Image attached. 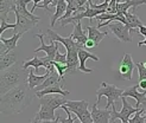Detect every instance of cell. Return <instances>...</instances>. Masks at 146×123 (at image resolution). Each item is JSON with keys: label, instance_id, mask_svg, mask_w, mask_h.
<instances>
[{"label": "cell", "instance_id": "1", "mask_svg": "<svg viewBox=\"0 0 146 123\" xmlns=\"http://www.w3.org/2000/svg\"><path fill=\"white\" fill-rule=\"evenodd\" d=\"M36 96L35 90H32L27 83L20 84L11 89L6 93L1 95L0 99V111L4 115H13L24 111L29 104H31L33 97Z\"/></svg>", "mask_w": 146, "mask_h": 123}, {"label": "cell", "instance_id": "2", "mask_svg": "<svg viewBox=\"0 0 146 123\" xmlns=\"http://www.w3.org/2000/svg\"><path fill=\"white\" fill-rule=\"evenodd\" d=\"M26 71L19 63H16L13 66L1 71V86H0V93L4 95L11 89L16 88V86L27 83V74Z\"/></svg>", "mask_w": 146, "mask_h": 123}, {"label": "cell", "instance_id": "3", "mask_svg": "<svg viewBox=\"0 0 146 123\" xmlns=\"http://www.w3.org/2000/svg\"><path fill=\"white\" fill-rule=\"evenodd\" d=\"M122 93H123V90L118 88L116 85L114 84H109L107 82H102L101 83V86L100 89L96 91V95H98V99H96V103L99 104L100 101H101V97L102 96H106L107 98V103H106V109H115V102L118 99H121L122 97Z\"/></svg>", "mask_w": 146, "mask_h": 123}, {"label": "cell", "instance_id": "4", "mask_svg": "<svg viewBox=\"0 0 146 123\" xmlns=\"http://www.w3.org/2000/svg\"><path fill=\"white\" fill-rule=\"evenodd\" d=\"M69 110L72 111L81 123H93L92 111L88 110V102L87 101H69L64 104Z\"/></svg>", "mask_w": 146, "mask_h": 123}, {"label": "cell", "instance_id": "5", "mask_svg": "<svg viewBox=\"0 0 146 123\" xmlns=\"http://www.w3.org/2000/svg\"><path fill=\"white\" fill-rule=\"evenodd\" d=\"M121 103H122V109L120 111H116V109H112V116H111V122L114 123L116 118H120L122 122H128L131 116L140 109L138 108H133L131 103L126 99L125 96L121 97Z\"/></svg>", "mask_w": 146, "mask_h": 123}, {"label": "cell", "instance_id": "6", "mask_svg": "<svg viewBox=\"0 0 146 123\" xmlns=\"http://www.w3.org/2000/svg\"><path fill=\"white\" fill-rule=\"evenodd\" d=\"M108 28L111 32L114 34V37L122 41V43H129L132 41V34H131V30L127 25H125L121 21H113L108 25Z\"/></svg>", "mask_w": 146, "mask_h": 123}, {"label": "cell", "instance_id": "7", "mask_svg": "<svg viewBox=\"0 0 146 123\" xmlns=\"http://www.w3.org/2000/svg\"><path fill=\"white\" fill-rule=\"evenodd\" d=\"M46 36H48V38H49L50 41H58V43H61V44L65 47V50H67V53L72 52V51H78V50L81 49L74 40L71 39L70 36H69V37H62V36H60V34L56 33L52 30V27H49L46 30Z\"/></svg>", "mask_w": 146, "mask_h": 123}, {"label": "cell", "instance_id": "8", "mask_svg": "<svg viewBox=\"0 0 146 123\" xmlns=\"http://www.w3.org/2000/svg\"><path fill=\"white\" fill-rule=\"evenodd\" d=\"M36 37L39 38L40 40V46L35 50V52H39V51H44L46 53L45 57H43L44 62H52L55 61L56 53L58 51V44L57 41H50V44H45L44 43V34L43 33H37Z\"/></svg>", "mask_w": 146, "mask_h": 123}, {"label": "cell", "instance_id": "9", "mask_svg": "<svg viewBox=\"0 0 146 123\" xmlns=\"http://www.w3.org/2000/svg\"><path fill=\"white\" fill-rule=\"evenodd\" d=\"M134 68H135V64L132 61L131 53H125L119 66V79H121V81H131Z\"/></svg>", "mask_w": 146, "mask_h": 123}, {"label": "cell", "instance_id": "10", "mask_svg": "<svg viewBox=\"0 0 146 123\" xmlns=\"http://www.w3.org/2000/svg\"><path fill=\"white\" fill-rule=\"evenodd\" d=\"M14 14H16V19H17L16 27L13 28V32L14 33H21V34H24L29 30H31V28L36 27V26H37V24L39 23L38 19H31V18H29V17L21 16V14L18 13V12H14Z\"/></svg>", "mask_w": 146, "mask_h": 123}, {"label": "cell", "instance_id": "11", "mask_svg": "<svg viewBox=\"0 0 146 123\" xmlns=\"http://www.w3.org/2000/svg\"><path fill=\"white\" fill-rule=\"evenodd\" d=\"M99 104L95 103L93 104L92 108V118L93 123H112L111 116H112V110L109 109H100L98 107Z\"/></svg>", "mask_w": 146, "mask_h": 123}, {"label": "cell", "instance_id": "12", "mask_svg": "<svg viewBox=\"0 0 146 123\" xmlns=\"http://www.w3.org/2000/svg\"><path fill=\"white\" fill-rule=\"evenodd\" d=\"M138 88H139V84L138 85H132L129 88L123 90V93L122 96L125 97H132L137 101V104H135V108L138 109H141V105H146V91L145 92H139L138 91Z\"/></svg>", "mask_w": 146, "mask_h": 123}, {"label": "cell", "instance_id": "13", "mask_svg": "<svg viewBox=\"0 0 146 123\" xmlns=\"http://www.w3.org/2000/svg\"><path fill=\"white\" fill-rule=\"evenodd\" d=\"M21 33H14L12 36V38H9V39H6L4 38L3 36L0 37V43H1V49H0V57H3L5 56L6 53H9L11 51H14V49L17 47V43L18 40L21 38Z\"/></svg>", "mask_w": 146, "mask_h": 123}, {"label": "cell", "instance_id": "14", "mask_svg": "<svg viewBox=\"0 0 146 123\" xmlns=\"http://www.w3.org/2000/svg\"><path fill=\"white\" fill-rule=\"evenodd\" d=\"M87 59H93L94 62H99L100 58L96 57L95 55L90 53L88 50H84V49H80L78 50V61H80V65H78V71H82L86 72V74H92L93 70L88 69L86 66V62Z\"/></svg>", "mask_w": 146, "mask_h": 123}, {"label": "cell", "instance_id": "15", "mask_svg": "<svg viewBox=\"0 0 146 123\" xmlns=\"http://www.w3.org/2000/svg\"><path fill=\"white\" fill-rule=\"evenodd\" d=\"M39 102H40V104H48L51 108H54V109H57V108H61L62 105H64L65 103H67L68 99L65 98V96L57 93V95H55V96H52V95L43 96V97L39 98Z\"/></svg>", "mask_w": 146, "mask_h": 123}, {"label": "cell", "instance_id": "16", "mask_svg": "<svg viewBox=\"0 0 146 123\" xmlns=\"http://www.w3.org/2000/svg\"><path fill=\"white\" fill-rule=\"evenodd\" d=\"M86 32H87V30H83L82 25H81V21H80V23L74 25V31H72V33L70 34L71 39L74 40L81 49L84 47L86 41L88 40V36L86 34Z\"/></svg>", "mask_w": 146, "mask_h": 123}, {"label": "cell", "instance_id": "17", "mask_svg": "<svg viewBox=\"0 0 146 123\" xmlns=\"http://www.w3.org/2000/svg\"><path fill=\"white\" fill-rule=\"evenodd\" d=\"M55 70H56V69H55ZM52 71H54V70H52ZM52 71L46 70V72H45L44 75L39 76V75H35L33 70L31 69L30 71H29V74H27V85L30 86V88H31L32 90H35L38 85H40V84H42L43 82H44L45 79L51 75V72H52Z\"/></svg>", "mask_w": 146, "mask_h": 123}, {"label": "cell", "instance_id": "18", "mask_svg": "<svg viewBox=\"0 0 146 123\" xmlns=\"http://www.w3.org/2000/svg\"><path fill=\"white\" fill-rule=\"evenodd\" d=\"M60 83H64V79H62V78H61V76H60V74H58L57 71H55V70H54L52 72H51V75L45 79V81L35 89V92L42 91V90H44V89L49 88V86H52V85L60 84Z\"/></svg>", "mask_w": 146, "mask_h": 123}, {"label": "cell", "instance_id": "19", "mask_svg": "<svg viewBox=\"0 0 146 123\" xmlns=\"http://www.w3.org/2000/svg\"><path fill=\"white\" fill-rule=\"evenodd\" d=\"M55 110L54 108H51L48 104H40L39 111L36 114L35 117H37L39 121H54L56 120V115H55Z\"/></svg>", "mask_w": 146, "mask_h": 123}, {"label": "cell", "instance_id": "20", "mask_svg": "<svg viewBox=\"0 0 146 123\" xmlns=\"http://www.w3.org/2000/svg\"><path fill=\"white\" fill-rule=\"evenodd\" d=\"M140 5H146V0H125L123 3L118 1L116 3V10L118 13H122L125 14L126 12H128L129 9H134Z\"/></svg>", "mask_w": 146, "mask_h": 123}, {"label": "cell", "instance_id": "21", "mask_svg": "<svg viewBox=\"0 0 146 123\" xmlns=\"http://www.w3.org/2000/svg\"><path fill=\"white\" fill-rule=\"evenodd\" d=\"M64 83H60V84H56V85H52V86H49V88L42 90V91H38L36 92V97H43L45 95H50V93H60V95H63V96H68L70 95V92L67 91V90H63V85Z\"/></svg>", "mask_w": 146, "mask_h": 123}, {"label": "cell", "instance_id": "22", "mask_svg": "<svg viewBox=\"0 0 146 123\" xmlns=\"http://www.w3.org/2000/svg\"><path fill=\"white\" fill-rule=\"evenodd\" d=\"M17 0H0V19H6L10 12H14Z\"/></svg>", "mask_w": 146, "mask_h": 123}, {"label": "cell", "instance_id": "23", "mask_svg": "<svg viewBox=\"0 0 146 123\" xmlns=\"http://www.w3.org/2000/svg\"><path fill=\"white\" fill-rule=\"evenodd\" d=\"M125 17H126V20H127V26L129 27V30H131V34L134 33L137 31V28H139L140 26H143V23H141L140 18L138 17L134 12H126Z\"/></svg>", "mask_w": 146, "mask_h": 123}, {"label": "cell", "instance_id": "24", "mask_svg": "<svg viewBox=\"0 0 146 123\" xmlns=\"http://www.w3.org/2000/svg\"><path fill=\"white\" fill-rule=\"evenodd\" d=\"M67 9H68V3L67 0H63V1L58 3L57 6L55 7V13L52 14V17H51V24H50V27H54L56 21L60 20L63 16L64 13L67 12Z\"/></svg>", "mask_w": 146, "mask_h": 123}, {"label": "cell", "instance_id": "25", "mask_svg": "<svg viewBox=\"0 0 146 123\" xmlns=\"http://www.w3.org/2000/svg\"><path fill=\"white\" fill-rule=\"evenodd\" d=\"M86 30H87V32H88V38H89V39H93L98 45L100 44L101 40L104 39L106 36H108V31L101 32V31L99 30L98 26H96V27H95V26H87Z\"/></svg>", "mask_w": 146, "mask_h": 123}, {"label": "cell", "instance_id": "26", "mask_svg": "<svg viewBox=\"0 0 146 123\" xmlns=\"http://www.w3.org/2000/svg\"><path fill=\"white\" fill-rule=\"evenodd\" d=\"M17 53L14 51H11L9 53H6L5 56L1 57V61H0V70L4 71L6 69H9L11 66H13L14 64L17 63Z\"/></svg>", "mask_w": 146, "mask_h": 123}, {"label": "cell", "instance_id": "27", "mask_svg": "<svg viewBox=\"0 0 146 123\" xmlns=\"http://www.w3.org/2000/svg\"><path fill=\"white\" fill-rule=\"evenodd\" d=\"M31 1H32V0H17V7H16V11H14V12H18V13L21 14V16L29 17L31 19H38V20H40L39 17L33 16V13H31V11H27L26 5L29 3H31Z\"/></svg>", "mask_w": 146, "mask_h": 123}, {"label": "cell", "instance_id": "28", "mask_svg": "<svg viewBox=\"0 0 146 123\" xmlns=\"http://www.w3.org/2000/svg\"><path fill=\"white\" fill-rule=\"evenodd\" d=\"M45 65H46V63L44 62V59H43V57H32L31 59H27V61H25L24 62V64H23V68L25 69V70H27V69H30V68H35L36 69V71H38V69L39 68H45Z\"/></svg>", "mask_w": 146, "mask_h": 123}, {"label": "cell", "instance_id": "29", "mask_svg": "<svg viewBox=\"0 0 146 123\" xmlns=\"http://www.w3.org/2000/svg\"><path fill=\"white\" fill-rule=\"evenodd\" d=\"M145 111V109H144V108H141V109L139 110V111H137L134 115H133V116L132 117H131L129 118V123H145V116H143V112Z\"/></svg>", "mask_w": 146, "mask_h": 123}, {"label": "cell", "instance_id": "30", "mask_svg": "<svg viewBox=\"0 0 146 123\" xmlns=\"http://www.w3.org/2000/svg\"><path fill=\"white\" fill-rule=\"evenodd\" d=\"M135 66L138 69V72H139V81H144V79H146V68L144 65V62L137 63Z\"/></svg>", "mask_w": 146, "mask_h": 123}, {"label": "cell", "instance_id": "31", "mask_svg": "<svg viewBox=\"0 0 146 123\" xmlns=\"http://www.w3.org/2000/svg\"><path fill=\"white\" fill-rule=\"evenodd\" d=\"M52 3H54V0H43V1H42L40 4H38V6H37V7H40V9H44V11H45V13L48 14V16L52 17V12H51V11L49 10V5H52Z\"/></svg>", "mask_w": 146, "mask_h": 123}, {"label": "cell", "instance_id": "32", "mask_svg": "<svg viewBox=\"0 0 146 123\" xmlns=\"http://www.w3.org/2000/svg\"><path fill=\"white\" fill-rule=\"evenodd\" d=\"M61 108H62V109L65 111V114L68 115V118H63V117H61V116H60V121H61V123H74V118L71 117V114H70L69 108H67L65 105H62ZM80 123H81V122H80Z\"/></svg>", "mask_w": 146, "mask_h": 123}, {"label": "cell", "instance_id": "33", "mask_svg": "<svg viewBox=\"0 0 146 123\" xmlns=\"http://www.w3.org/2000/svg\"><path fill=\"white\" fill-rule=\"evenodd\" d=\"M16 24H7L6 19H1V25H0V36H3V33L7 30V28H14Z\"/></svg>", "mask_w": 146, "mask_h": 123}, {"label": "cell", "instance_id": "34", "mask_svg": "<svg viewBox=\"0 0 146 123\" xmlns=\"http://www.w3.org/2000/svg\"><path fill=\"white\" fill-rule=\"evenodd\" d=\"M116 3H118V0H111V1H109V6L107 9L108 13L118 14V10H116Z\"/></svg>", "mask_w": 146, "mask_h": 123}, {"label": "cell", "instance_id": "35", "mask_svg": "<svg viewBox=\"0 0 146 123\" xmlns=\"http://www.w3.org/2000/svg\"><path fill=\"white\" fill-rule=\"evenodd\" d=\"M55 62L57 63H61V64H67V53L63 55L60 51H57L56 57H55Z\"/></svg>", "mask_w": 146, "mask_h": 123}, {"label": "cell", "instance_id": "36", "mask_svg": "<svg viewBox=\"0 0 146 123\" xmlns=\"http://www.w3.org/2000/svg\"><path fill=\"white\" fill-rule=\"evenodd\" d=\"M98 46V44L95 41H94L93 39H89L88 38V40L86 41V44H84V47H86V50H88V51H90V50H93V49H95Z\"/></svg>", "mask_w": 146, "mask_h": 123}, {"label": "cell", "instance_id": "37", "mask_svg": "<svg viewBox=\"0 0 146 123\" xmlns=\"http://www.w3.org/2000/svg\"><path fill=\"white\" fill-rule=\"evenodd\" d=\"M43 1V0H32V3H33V7L31 9V13H33L35 12V10L37 9V6H38V4H40Z\"/></svg>", "mask_w": 146, "mask_h": 123}, {"label": "cell", "instance_id": "38", "mask_svg": "<svg viewBox=\"0 0 146 123\" xmlns=\"http://www.w3.org/2000/svg\"><path fill=\"white\" fill-rule=\"evenodd\" d=\"M138 32H139L141 36H144V37H146V26H140L139 27V30H138Z\"/></svg>", "mask_w": 146, "mask_h": 123}, {"label": "cell", "instance_id": "39", "mask_svg": "<svg viewBox=\"0 0 146 123\" xmlns=\"http://www.w3.org/2000/svg\"><path fill=\"white\" fill-rule=\"evenodd\" d=\"M139 88H141L144 91H146V79H144V81H139Z\"/></svg>", "mask_w": 146, "mask_h": 123}, {"label": "cell", "instance_id": "40", "mask_svg": "<svg viewBox=\"0 0 146 123\" xmlns=\"http://www.w3.org/2000/svg\"><path fill=\"white\" fill-rule=\"evenodd\" d=\"M61 121H60V116H57L56 117V120H54V121H42L40 123H60Z\"/></svg>", "mask_w": 146, "mask_h": 123}, {"label": "cell", "instance_id": "41", "mask_svg": "<svg viewBox=\"0 0 146 123\" xmlns=\"http://www.w3.org/2000/svg\"><path fill=\"white\" fill-rule=\"evenodd\" d=\"M29 123H40V121H39L37 117H33V118H32L30 122H29Z\"/></svg>", "mask_w": 146, "mask_h": 123}, {"label": "cell", "instance_id": "42", "mask_svg": "<svg viewBox=\"0 0 146 123\" xmlns=\"http://www.w3.org/2000/svg\"><path fill=\"white\" fill-rule=\"evenodd\" d=\"M138 45H139V46H146V37H145V39L144 40H141V41H139V43H138Z\"/></svg>", "mask_w": 146, "mask_h": 123}, {"label": "cell", "instance_id": "43", "mask_svg": "<svg viewBox=\"0 0 146 123\" xmlns=\"http://www.w3.org/2000/svg\"><path fill=\"white\" fill-rule=\"evenodd\" d=\"M144 116H145V117H146V110H145V114H144Z\"/></svg>", "mask_w": 146, "mask_h": 123}, {"label": "cell", "instance_id": "44", "mask_svg": "<svg viewBox=\"0 0 146 123\" xmlns=\"http://www.w3.org/2000/svg\"><path fill=\"white\" fill-rule=\"evenodd\" d=\"M144 65H145V68H146V62H145V63H144Z\"/></svg>", "mask_w": 146, "mask_h": 123}, {"label": "cell", "instance_id": "45", "mask_svg": "<svg viewBox=\"0 0 146 123\" xmlns=\"http://www.w3.org/2000/svg\"><path fill=\"white\" fill-rule=\"evenodd\" d=\"M121 123H129V122H121Z\"/></svg>", "mask_w": 146, "mask_h": 123}]
</instances>
